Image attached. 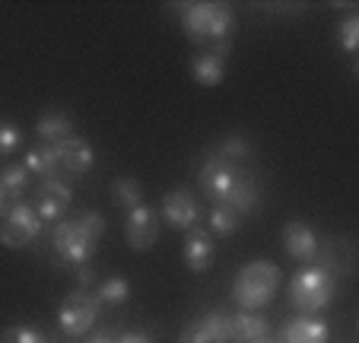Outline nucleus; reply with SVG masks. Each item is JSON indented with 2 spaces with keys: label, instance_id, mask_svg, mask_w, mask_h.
<instances>
[{
  "label": "nucleus",
  "instance_id": "obj_1",
  "mask_svg": "<svg viewBox=\"0 0 359 343\" xmlns=\"http://www.w3.org/2000/svg\"><path fill=\"white\" fill-rule=\"evenodd\" d=\"M280 267L273 261H251L236 274L232 283V299L242 311H261L273 302L280 290Z\"/></svg>",
  "mask_w": 359,
  "mask_h": 343
},
{
  "label": "nucleus",
  "instance_id": "obj_2",
  "mask_svg": "<svg viewBox=\"0 0 359 343\" xmlns=\"http://www.w3.org/2000/svg\"><path fill=\"white\" fill-rule=\"evenodd\" d=\"M182 26L194 41L217 45V41H226L232 35L236 16H232V10L226 7V4L197 0V4H184L182 7Z\"/></svg>",
  "mask_w": 359,
  "mask_h": 343
},
{
  "label": "nucleus",
  "instance_id": "obj_3",
  "mask_svg": "<svg viewBox=\"0 0 359 343\" xmlns=\"http://www.w3.org/2000/svg\"><path fill=\"white\" fill-rule=\"evenodd\" d=\"M334 292H337V280L325 267H302L290 280V302L302 315L321 311L334 299Z\"/></svg>",
  "mask_w": 359,
  "mask_h": 343
},
{
  "label": "nucleus",
  "instance_id": "obj_4",
  "mask_svg": "<svg viewBox=\"0 0 359 343\" xmlns=\"http://www.w3.org/2000/svg\"><path fill=\"white\" fill-rule=\"evenodd\" d=\"M99 311H102V302L93 292L76 290V292H70L61 302V309H57V324H61V330L67 337H83L95 324Z\"/></svg>",
  "mask_w": 359,
  "mask_h": 343
},
{
  "label": "nucleus",
  "instance_id": "obj_5",
  "mask_svg": "<svg viewBox=\"0 0 359 343\" xmlns=\"http://www.w3.org/2000/svg\"><path fill=\"white\" fill-rule=\"evenodd\" d=\"M51 242H55L57 255L67 264H76V267H83L95 255V238L83 229L80 220H61L51 232Z\"/></svg>",
  "mask_w": 359,
  "mask_h": 343
},
{
  "label": "nucleus",
  "instance_id": "obj_6",
  "mask_svg": "<svg viewBox=\"0 0 359 343\" xmlns=\"http://www.w3.org/2000/svg\"><path fill=\"white\" fill-rule=\"evenodd\" d=\"M41 232V220L35 213V207L16 201L13 207L4 213V222H0V242L7 248H26L32 238H39Z\"/></svg>",
  "mask_w": 359,
  "mask_h": 343
},
{
  "label": "nucleus",
  "instance_id": "obj_7",
  "mask_svg": "<svg viewBox=\"0 0 359 343\" xmlns=\"http://www.w3.org/2000/svg\"><path fill=\"white\" fill-rule=\"evenodd\" d=\"M236 175H238L236 162H229L226 156H219V153H210V156H207V162L201 166L197 184H201V191L210 197L213 203H226V194H229Z\"/></svg>",
  "mask_w": 359,
  "mask_h": 343
},
{
  "label": "nucleus",
  "instance_id": "obj_8",
  "mask_svg": "<svg viewBox=\"0 0 359 343\" xmlns=\"http://www.w3.org/2000/svg\"><path fill=\"white\" fill-rule=\"evenodd\" d=\"M70 201H74V191H70V184L61 175L41 178L39 188H35V213H39L41 222L61 220L70 210Z\"/></svg>",
  "mask_w": 359,
  "mask_h": 343
},
{
  "label": "nucleus",
  "instance_id": "obj_9",
  "mask_svg": "<svg viewBox=\"0 0 359 343\" xmlns=\"http://www.w3.org/2000/svg\"><path fill=\"white\" fill-rule=\"evenodd\" d=\"M159 216H165V222H169L172 229H184V232H188L191 226H197L201 201H197L188 188H172V191H165Z\"/></svg>",
  "mask_w": 359,
  "mask_h": 343
},
{
  "label": "nucleus",
  "instance_id": "obj_10",
  "mask_svg": "<svg viewBox=\"0 0 359 343\" xmlns=\"http://www.w3.org/2000/svg\"><path fill=\"white\" fill-rule=\"evenodd\" d=\"M124 236H128V245L134 251H147L156 245L159 236V216L153 207H134L128 210V220H124Z\"/></svg>",
  "mask_w": 359,
  "mask_h": 343
},
{
  "label": "nucleus",
  "instance_id": "obj_11",
  "mask_svg": "<svg viewBox=\"0 0 359 343\" xmlns=\"http://www.w3.org/2000/svg\"><path fill=\"white\" fill-rule=\"evenodd\" d=\"M178 343H229V315L226 311H207L194 318L182 330Z\"/></svg>",
  "mask_w": 359,
  "mask_h": 343
},
{
  "label": "nucleus",
  "instance_id": "obj_12",
  "mask_svg": "<svg viewBox=\"0 0 359 343\" xmlns=\"http://www.w3.org/2000/svg\"><path fill=\"white\" fill-rule=\"evenodd\" d=\"M213 257H217L213 236L203 226H191L188 236H184V264H188L194 274H203V270L213 267Z\"/></svg>",
  "mask_w": 359,
  "mask_h": 343
},
{
  "label": "nucleus",
  "instance_id": "obj_13",
  "mask_svg": "<svg viewBox=\"0 0 359 343\" xmlns=\"http://www.w3.org/2000/svg\"><path fill=\"white\" fill-rule=\"evenodd\" d=\"M283 248L292 261L312 264L315 257H318V238H315V232L305 226V222L292 220V222H286V229H283Z\"/></svg>",
  "mask_w": 359,
  "mask_h": 343
},
{
  "label": "nucleus",
  "instance_id": "obj_14",
  "mask_svg": "<svg viewBox=\"0 0 359 343\" xmlns=\"http://www.w3.org/2000/svg\"><path fill=\"white\" fill-rule=\"evenodd\" d=\"M271 334L267 318H261L258 311H236L229 315V343H261Z\"/></svg>",
  "mask_w": 359,
  "mask_h": 343
},
{
  "label": "nucleus",
  "instance_id": "obj_15",
  "mask_svg": "<svg viewBox=\"0 0 359 343\" xmlns=\"http://www.w3.org/2000/svg\"><path fill=\"white\" fill-rule=\"evenodd\" d=\"M280 343H327V324L321 318L299 315L280 328Z\"/></svg>",
  "mask_w": 359,
  "mask_h": 343
},
{
  "label": "nucleus",
  "instance_id": "obj_16",
  "mask_svg": "<svg viewBox=\"0 0 359 343\" xmlns=\"http://www.w3.org/2000/svg\"><path fill=\"white\" fill-rule=\"evenodd\" d=\"M57 162H61V168H67L70 175H86L89 168L95 166V153L89 147V140L74 134L70 140H64L57 147Z\"/></svg>",
  "mask_w": 359,
  "mask_h": 343
},
{
  "label": "nucleus",
  "instance_id": "obj_17",
  "mask_svg": "<svg viewBox=\"0 0 359 343\" xmlns=\"http://www.w3.org/2000/svg\"><path fill=\"white\" fill-rule=\"evenodd\" d=\"M35 137H39L45 147H61L64 140L74 137V124L64 112H45L35 124Z\"/></svg>",
  "mask_w": 359,
  "mask_h": 343
},
{
  "label": "nucleus",
  "instance_id": "obj_18",
  "mask_svg": "<svg viewBox=\"0 0 359 343\" xmlns=\"http://www.w3.org/2000/svg\"><path fill=\"white\" fill-rule=\"evenodd\" d=\"M226 203H229L238 216L251 213V210L258 207V182H255V175H248V172H242V168H238L236 182H232L229 194H226Z\"/></svg>",
  "mask_w": 359,
  "mask_h": 343
},
{
  "label": "nucleus",
  "instance_id": "obj_19",
  "mask_svg": "<svg viewBox=\"0 0 359 343\" xmlns=\"http://www.w3.org/2000/svg\"><path fill=\"white\" fill-rule=\"evenodd\" d=\"M191 76H194L201 86H219L226 76V58L213 51H203L197 54L194 61H191Z\"/></svg>",
  "mask_w": 359,
  "mask_h": 343
},
{
  "label": "nucleus",
  "instance_id": "obj_20",
  "mask_svg": "<svg viewBox=\"0 0 359 343\" xmlns=\"http://www.w3.org/2000/svg\"><path fill=\"white\" fill-rule=\"evenodd\" d=\"M22 166H26V172H32V175L55 178L57 168H61V162H57V147H45V143H39L35 149H29L26 153Z\"/></svg>",
  "mask_w": 359,
  "mask_h": 343
},
{
  "label": "nucleus",
  "instance_id": "obj_21",
  "mask_svg": "<svg viewBox=\"0 0 359 343\" xmlns=\"http://www.w3.org/2000/svg\"><path fill=\"white\" fill-rule=\"evenodd\" d=\"M207 220H210V236H223V238L232 236V232L242 226V216H238L229 203H213Z\"/></svg>",
  "mask_w": 359,
  "mask_h": 343
},
{
  "label": "nucleus",
  "instance_id": "obj_22",
  "mask_svg": "<svg viewBox=\"0 0 359 343\" xmlns=\"http://www.w3.org/2000/svg\"><path fill=\"white\" fill-rule=\"evenodd\" d=\"M111 197H115L118 207L134 210L143 203V184L130 175H121V178H115V184H111Z\"/></svg>",
  "mask_w": 359,
  "mask_h": 343
},
{
  "label": "nucleus",
  "instance_id": "obj_23",
  "mask_svg": "<svg viewBox=\"0 0 359 343\" xmlns=\"http://www.w3.org/2000/svg\"><path fill=\"white\" fill-rule=\"evenodd\" d=\"M29 184V172L26 166H7L4 172H0V188H4V194H7V201H20L22 191H26Z\"/></svg>",
  "mask_w": 359,
  "mask_h": 343
},
{
  "label": "nucleus",
  "instance_id": "obj_24",
  "mask_svg": "<svg viewBox=\"0 0 359 343\" xmlns=\"http://www.w3.org/2000/svg\"><path fill=\"white\" fill-rule=\"evenodd\" d=\"M99 299L102 305H121L130 299V283L124 280V276H109V280L99 286Z\"/></svg>",
  "mask_w": 359,
  "mask_h": 343
},
{
  "label": "nucleus",
  "instance_id": "obj_25",
  "mask_svg": "<svg viewBox=\"0 0 359 343\" xmlns=\"http://www.w3.org/2000/svg\"><path fill=\"white\" fill-rule=\"evenodd\" d=\"M0 343H48V337L39 328H29V324H13L0 334Z\"/></svg>",
  "mask_w": 359,
  "mask_h": 343
},
{
  "label": "nucleus",
  "instance_id": "obj_26",
  "mask_svg": "<svg viewBox=\"0 0 359 343\" xmlns=\"http://www.w3.org/2000/svg\"><path fill=\"white\" fill-rule=\"evenodd\" d=\"M217 153H219V156H226L229 162H236V166H238V162H245V159L251 156V147H248V140H245V137L232 134V137H226L223 147H219Z\"/></svg>",
  "mask_w": 359,
  "mask_h": 343
},
{
  "label": "nucleus",
  "instance_id": "obj_27",
  "mask_svg": "<svg viewBox=\"0 0 359 343\" xmlns=\"http://www.w3.org/2000/svg\"><path fill=\"white\" fill-rule=\"evenodd\" d=\"M340 48L350 54H356L359 48V13H350L344 22H340Z\"/></svg>",
  "mask_w": 359,
  "mask_h": 343
},
{
  "label": "nucleus",
  "instance_id": "obj_28",
  "mask_svg": "<svg viewBox=\"0 0 359 343\" xmlns=\"http://www.w3.org/2000/svg\"><path fill=\"white\" fill-rule=\"evenodd\" d=\"M76 220L83 222V229H86V232L95 238V242L105 236V216H102V213H95V210H86V213H80Z\"/></svg>",
  "mask_w": 359,
  "mask_h": 343
},
{
  "label": "nucleus",
  "instance_id": "obj_29",
  "mask_svg": "<svg viewBox=\"0 0 359 343\" xmlns=\"http://www.w3.org/2000/svg\"><path fill=\"white\" fill-rule=\"evenodd\" d=\"M20 140H22V130L16 124H10V121L0 124V153H13L20 147Z\"/></svg>",
  "mask_w": 359,
  "mask_h": 343
},
{
  "label": "nucleus",
  "instance_id": "obj_30",
  "mask_svg": "<svg viewBox=\"0 0 359 343\" xmlns=\"http://www.w3.org/2000/svg\"><path fill=\"white\" fill-rule=\"evenodd\" d=\"M115 343H153V334H147V330H130V334H124L121 340Z\"/></svg>",
  "mask_w": 359,
  "mask_h": 343
},
{
  "label": "nucleus",
  "instance_id": "obj_31",
  "mask_svg": "<svg viewBox=\"0 0 359 343\" xmlns=\"http://www.w3.org/2000/svg\"><path fill=\"white\" fill-rule=\"evenodd\" d=\"M76 276H80V283H83V286H89V283H93V274H89L86 267H76Z\"/></svg>",
  "mask_w": 359,
  "mask_h": 343
},
{
  "label": "nucleus",
  "instance_id": "obj_32",
  "mask_svg": "<svg viewBox=\"0 0 359 343\" xmlns=\"http://www.w3.org/2000/svg\"><path fill=\"white\" fill-rule=\"evenodd\" d=\"M86 343H115V340H111V337H109V334H95V337H93V340H86Z\"/></svg>",
  "mask_w": 359,
  "mask_h": 343
},
{
  "label": "nucleus",
  "instance_id": "obj_33",
  "mask_svg": "<svg viewBox=\"0 0 359 343\" xmlns=\"http://www.w3.org/2000/svg\"><path fill=\"white\" fill-rule=\"evenodd\" d=\"M4 203H7V194H4V188H0V210H4Z\"/></svg>",
  "mask_w": 359,
  "mask_h": 343
},
{
  "label": "nucleus",
  "instance_id": "obj_34",
  "mask_svg": "<svg viewBox=\"0 0 359 343\" xmlns=\"http://www.w3.org/2000/svg\"><path fill=\"white\" fill-rule=\"evenodd\" d=\"M261 343H267V340H261Z\"/></svg>",
  "mask_w": 359,
  "mask_h": 343
}]
</instances>
